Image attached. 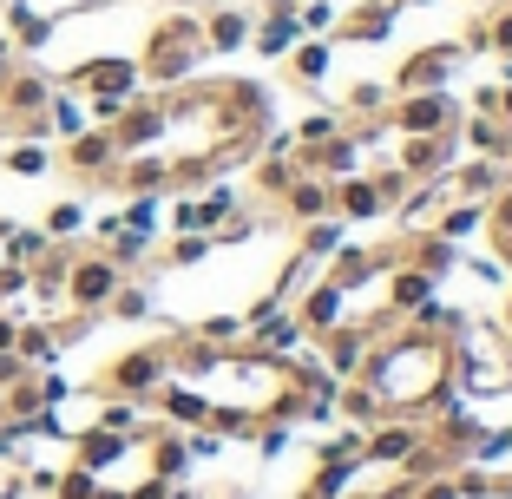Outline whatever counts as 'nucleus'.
<instances>
[{
  "label": "nucleus",
  "mask_w": 512,
  "mask_h": 499,
  "mask_svg": "<svg viewBox=\"0 0 512 499\" xmlns=\"http://www.w3.org/2000/svg\"><path fill=\"white\" fill-rule=\"evenodd\" d=\"M499 329H506V335H512V296H506V309H499Z\"/></svg>",
  "instance_id": "nucleus-25"
},
{
  "label": "nucleus",
  "mask_w": 512,
  "mask_h": 499,
  "mask_svg": "<svg viewBox=\"0 0 512 499\" xmlns=\"http://www.w3.org/2000/svg\"><path fill=\"white\" fill-rule=\"evenodd\" d=\"M302 14V33H329L335 27V0H309V7H296Z\"/></svg>",
  "instance_id": "nucleus-23"
},
{
  "label": "nucleus",
  "mask_w": 512,
  "mask_h": 499,
  "mask_svg": "<svg viewBox=\"0 0 512 499\" xmlns=\"http://www.w3.org/2000/svg\"><path fill=\"white\" fill-rule=\"evenodd\" d=\"M283 60H289V73H296V86H322V79H329L335 46H329V40H296Z\"/></svg>",
  "instance_id": "nucleus-12"
},
{
  "label": "nucleus",
  "mask_w": 512,
  "mask_h": 499,
  "mask_svg": "<svg viewBox=\"0 0 512 499\" xmlns=\"http://www.w3.org/2000/svg\"><path fill=\"white\" fill-rule=\"evenodd\" d=\"M355 381H362L388 414H414V421H427V408L453 388V342H447V335L388 329V335H375V348H368V362H362Z\"/></svg>",
  "instance_id": "nucleus-1"
},
{
  "label": "nucleus",
  "mask_w": 512,
  "mask_h": 499,
  "mask_svg": "<svg viewBox=\"0 0 512 499\" xmlns=\"http://www.w3.org/2000/svg\"><path fill=\"white\" fill-rule=\"evenodd\" d=\"M486 53L512 60V7H506V14H486Z\"/></svg>",
  "instance_id": "nucleus-22"
},
{
  "label": "nucleus",
  "mask_w": 512,
  "mask_h": 499,
  "mask_svg": "<svg viewBox=\"0 0 512 499\" xmlns=\"http://www.w3.org/2000/svg\"><path fill=\"white\" fill-rule=\"evenodd\" d=\"M14 348H20V362H27V368H53L66 342H60V329H53V322H20Z\"/></svg>",
  "instance_id": "nucleus-11"
},
{
  "label": "nucleus",
  "mask_w": 512,
  "mask_h": 499,
  "mask_svg": "<svg viewBox=\"0 0 512 499\" xmlns=\"http://www.w3.org/2000/svg\"><path fill=\"white\" fill-rule=\"evenodd\" d=\"M92 125V112H86V99L79 92H53V106H46V138H73V132H86Z\"/></svg>",
  "instance_id": "nucleus-14"
},
{
  "label": "nucleus",
  "mask_w": 512,
  "mask_h": 499,
  "mask_svg": "<svg viewBox=\"0 0 512 499\" xmlns=\"http://www.w3.org/2000/svg\"><path fill=\"white\" fill-rule=\"evenodd\" d=\"M125 283V270L106 257V250H73V263H66V303H73V316H106L112 289Z\"/></svg>",
  "instance_id": "nucleus-3"
},
{
  "label": "nucleus",
  "mask_w": 512,
  "mask_h": 499,
  "mask_svg": "<svg viewBox=\"0 0 512 499\" xmlns=\"http://www.w3.org/2000/svg\"><path fill=\"white\" fill-rule=\"evenodd\" d=\"M401 7H421V0H401Z\"/></svg>",
  "instance_id": "nucleus-26"
},
{
  "label": "nucleus",
  "mask_w": 512,
  "mask_h": 499,
  "mask_svg": "<svg viewBox=\"0 0 512 499\" xmlns=\"http://www.w3.org/2000/svg\"><path fill=\"white\" fill-rule=\"evenodd\" d=\"M0 165L14 171V178H40V171H53V152H46V138H20V145L0 152Z\"/></svg>",
  "instance_id": "nucleus-17"
},
{
  "label": "nucleus",
  "mask_w": 512,
  "mask_h": 499,
  "mask_svg": "<svg viewBox=\"0 0 512 499\" xmlns=\"http://www.w3.org/2000/svg\"><path fill=\"white\" fill-rule=\"evenodd\" d=\"M335 217H342V224H375V217H388L375 178H335Z\"/></svg>",
  "instance_id": "nucleus-9"
},
{
  "label": "nucleus",
  "mask_w": 512,
  "mask_h": 499,
  "mask_svg": "<svg viewBox=\"0 0 512 499\" xmlns=\"http://www.w3.org/2000/svg\"><path fill=\"white\" fill-rule=\"evenodd\" d=\"M316 460L322 467H355V460H368V434L362 427H342V434H329L316 447Z\"/></svg>",
  "instance_id": "nucleus-16"
},
{
  "label": "nucleus",
  "mask_w": 512,
  "mask_h": 499,
  "mask_svg": "<svg viewBox=\"0 0 512 499\" xmlns=\"http://www.w3.org/2000/svg\"><path fill=\"white\" fill-rule=\"evenodd\" d=\"M394 20H401V0H368V7H355V14H335V40H362V46H375V40H388L394 33Z\"/></svg>",
  "instance_id": "nucleus-8"
},
{
  "label": "nucleus",
  "mask_w": 512,
  "mask_h": 499,
  "mask_svg": "<svg viewBox=\"0 0 512 499\" xmlns=\"http://www.w3.org/2000/svg\"><path fill=\"white\" fill-rule=\"evenodd\" d=\"M460 125V106H453V92L434 86V92H394L388 106V132L394 138H440Z\"/></svg>",
  "instance_id": "nucleus-4"
},
{
  "label": "nucleus",
  "mask_w": 512,
  "mask_h": 499,
  "mask_svg": "<svg viewBox=\"0 0 512 499\" xmlns=\"http://www.w3.org/2000/svg\"><path fill=\"white\" fill-rule=\"evenodd\" d=\"M302 40V14H296V0H270V14L250 27V46L263 53V60H283L289 46Z\"/></svg>",
  "instance_id": "nucleus-7"
},
{
  "label": "nucleus",
  "mask_w": 512,
  "mask_h": 499,
  "mask_svg": "<svg viewBox=\"0 0 512 499\" xmlns=\"http://www.w3.org/2000/svg\"><path fill=\"white\" fill-rule=\"evenodd\" d=\"M20 480H27V454H20V447H7V440H0V499L14 493Z\"/></svg>",
  "instance_id": "nucleus-21"
},
{
  "label": "nucleus",
  "mask_w": 512,
  "mask_h": 499,
  "mask_svg": "<svg viewBox=\"0 0 512 499\" xmlns=\"http://www.w3.org/2000/svg\"><path fill=\"white\" fill-rule=\"evenodd\" d=\"M66 171H73V178H99V184L119 171V145H112L106 125H86V132L66 138Z\"/></svg>",
  "instance_id": "nucleus-6"
},
{
  "label": "nucleus",
  "mask_w": 512,
  "mask_h": 499,
  "mask_svg": "<svg viewBox=\"0 0 512 499\" xmlns=\"http://www.w3.org/2000/svg\"><path fill=\"white\" fill-rule=\"evenodd\" d=\"M46 250H53V237H46L40 224H14V237L0 243V257H7V263H20V270H33V263H40Z\"/></svg>",
  "instance_id": "nucleus-15"
},
{
  "label": "nucleus",
  "mask_w": 512,
  "mask_h": 499,
  "mask_svg": "<svg viewBox=\"0 0 512 499\" xmlns=\"http://www.w3.org/2000/svg\"><path fill=\"white\" fill-rule=\"evenodd\" d=\"M79 224H86V204H79V197H66V204H53V211H46V237H53V243H73V230Z\"/></svg>",
  "instance_id": "nucleus-19"
},
{
  "label": "nucleus",
  "mask_w": 512,
  "mask_h": 499,
  "mask_svg": "<svg viewBox=\"0 0 512 499\" xmlns=\"http://www.w3.org/2000/svg\"><path fill=\"white\" fill-rule=\"evenodd\" d=\"M204 257H217V237H204V230H178V237L158 250V263H165V270H197Z\"/></svg>",
  "instance_id": "nucleus-13"
},
{
  "label": "nucleus",
  "mask_w": 512,
  "mask_h": 499,
  "mask_svg": "<svg viewBox=\"0 0 512 499\" xmlns=\"http://www.w3.org/2000/svg\"><path fill=\"white\" fill-rule=\"evenodd\" d=\"M250 27L256 20L243 14V7H211V14H204V46H211V53H237V46H250Z\"/></svg>",
  "instance_id": "nucleus-10"
},
{
  "label": "nucleus",
  "mask_w": 512,
  "mask_h": 499,
  "mask_svg": "<svg viewBox=\"0 0 512 499\" xmlns=\"http://www.w3.org/2000/svg\"><path fill=\"white\" fill-rule=\"evenodd\" d=\"M493 119L512 125V79H499V106H493Z\"/></svg>",
  "instance_id": "nucleus-24"
},
{
  "label": "nucleus",
  "mask_w": 512,
  "mask_h": 499,
  "mask_svg": "<svg viewBox=\"0 0 512 499\" xmlns=\"http://www.w3.org/2000/svg\"><path fill=\"white\" fill-rule=\"evenodd\" d=\"M171 381V348L165 342H145L132 348V355H119V362H106V375H99V388L106 394H125V401H145L151 408V394Z\"/></svg>",
  "instance_id": "nucleus-2"
},
{
  "label": "nucleus",
  "mask_w": 512,
  "mask_h": 499,
  "mask_svg": "<svg viewBox=\"0 0 512 499\" xmlns=\"http://www.w3.org/2000/svg\"><path fill=\"white\" fill-rule=\"evenodd\" d=\"M335 132H342V119H335V112H309V119H302L289 138H296V145H322V138H335Z\"/></svg>",
  "instance_id": "nucleus-20"
},
{
  "label": "nucleus",
  "mask_w": 512,
  "mask_h": 499,
  "mask_svg": "<svg viewBox=\"0 0 512 499\" xmlns=\"http://www.w3.org/2000/svg\"><path fill=\"white\" fill-rule=\"evenodd\" d=\"M460 60H467V46H460V40H434V46H421V53H414V60L388 79V86L394 92H434V86H447V73Z\"/></svg>",
  "instance_id": "nucleus-5"
},
{
  "label": "nucleus",
  "mask_w": 512,
  "mask_h": 499,
  "mask_svg": "<svg viewBox=\"0 0 512 499\" xmlns=\"http://www.w3.org/2000/svg\"><path fill=\"white\" fill-rule=\"evenodd\" d=\"M151 309H158V296H151L145 283H119V289H112V303H106V316H119V322H145Z\"/></svg>",
  "instance_id": "nucleus-18"
}]
</instances>
